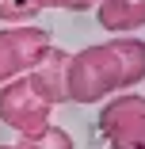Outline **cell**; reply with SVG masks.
Listing matches in <instances>:
<instances>
[{"label":"cell","instance_id":"9c48e42d","mask_svg":"<svg viewBox=\"0 0 145 149\" xmlns=\"http://www.w3.org/2000/svg\"><path fill=\"white\" fill-rule=\"evenodd\" d=\"M42 8H65V12H88V8H96L99 0H38Z\"/></svg>","mask_w":145,"mask_h":149},{"label":"cell","instance_id":"52a82bcc","mask_svg":"<svg viewBox=\"0 0 145 149\" xmlns=\"http://www.w3.org/2000/svg\"><path fill=\"white\" fill-rule=\"evenodd\" d=\"M19 149H73V138L61 130V126H46L42 134H35V138H23L19 141Z\"/></svg>","mask_w":145,"mask_h":149},{"label":"cell","instance_id":"3957f363","mask_svg":"<svg viewBox=\"0 0 145 149\" xmlns=\"http://www.w3.org/2000/svg\"><path fill=\"white\" fill-rule=\"evenodd\" d=\"M50 27H0V84H8L15 77H27L31 69L42 65V57L53 50L50 46Z\"/></svg>","mask_w":145,"mask_h":149},{"label":"cell","instance_id":"30bf717a","mask_svg":"<svg viewBox=\"0 0 145 149\" xmlns=\"http://www.w3.org/2000/svg\"><path fill=\"white\" fill-rule=\"evenodd\" d=\"M0 149H19V145H0Z\"/></svg>","mask_w":145,"mask_h":149},{"label":"cell","instance_id":"8992f818","mask_svg":"<svg viewBox=\"0 0 145 149\" xmlns=\"http://www.w3.org/2000/svg\"><path fill=\"white\" fill-rule=\"evenodd\" d=\"M65 61H69V54H65V50H50V54L42 57V65L27 73V77L35 80V88L46 96L50 107L65 103Z\"/></svg>","mask_w":145,"mask_h":149},{"label":"cell","instance_id":"277c9868","mask_svg":"<svg viewBox=\"0 0 145 149\" xmlns=\"http://www.w3.org/2000/svg\"><path fill=\"white\" fill-rule=\"evenodd\" d=\"M99 134L111 149H145V96L122 92L114 100H103Z\"/></svg>","mask_w":145,"mask_h":149},{"label":"cell","instance_id":"ba28073f","mask_svg":"<svg viewBox=\"0 0 145 149\" xmlns=\"http://www.w3.org/2000/svg\"><path fill=\"white\" fill-rule=\"evenodd\" d=\"M42 12L38 0H0V19L12 23V27H23L27 19H35Z\"/></svg>","mask_w":145,"mask_h":149},{"label":"cell","instance_id":"7a4b0ae2","mask_svg":"<svg viewBox=\"0 0 145 149\" xmlns=\"http://www.w3.org/2000/svg\"><path fill=\"white\" fill-rule=\"evenodd\" d=\"M53 107L46 103V96L35 88L31 77H15L8 84H0V123L12 126L19 138H35L50 126Z\"/></svg>","mask_w":145,"mask_h":149},{"label":"cell","instance_id":"6da1fadb","mask_svg":"<svg viewBox=\"0 0 145 149\" xmlns=\"http://www.w3.org/2000/svg\"><path fill=\"white\" fill-rule=\"evenodd\" d=\"M145 80V42L111 38L69 54L65 61V103H103L107 96Z\"/></svg>","mask_w":145,"mask_h":149},{"label":"cell","instance_id":"5b68a950","mask_svg":"<svg viewBox=\"0 0 145 149\" xmlns=\"http://www.w3.org/2000/svg\"><path fill=\"white\" fill-rule=\"evenodd\" d=\"M96 19L103 31H114V35L137 31V27H145V0H99Z\"/></svg>","mask_w":145,"mask_h":149}]
</instances>
